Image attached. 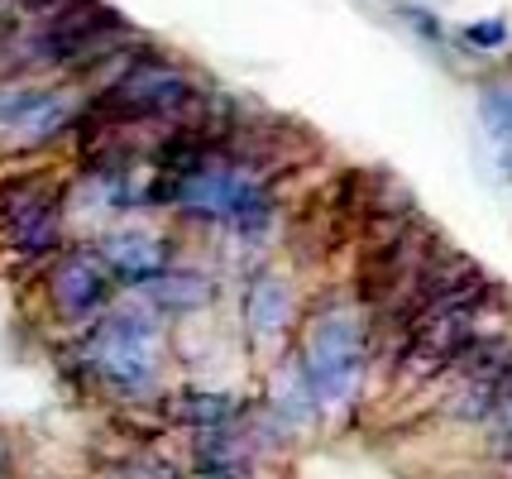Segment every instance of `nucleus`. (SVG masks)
Here are the masks:
<instances>
[{"label": "nucleus", "mask_w": 512, "mask_h": 479, "mask_svg": "<svg viewBox=\"0 0 512 479\" xmlns=\"http://www.w3.org/2000/svg\"><path fill=\"white\" fill-rule=\"evenodd\" d=\"M489 278L469 269L455 288L436 297L422 317L407 326V345H402V374L407 379H436L455 365V355L469 341H479V312L489 307Z\"/></svg>", "instance_id": "f257e3e1"}, {"label": "nucleus", "mask_w": 512, "mask_h": 479, "mask_svg": "<svg viewBox=\"0 0 512 479\" xmlns=\"http://www.w3.org/2000/svg\"><path fill=\"white\" fill-rule=\"evenodd\" d=\"M173 202L197 216V221H221L235 230H264L273 216V197L268 187L235 163H192L178 178V197Z\"/></svg>", "instance_id": "f03ea898"}, {"label": "nucleus", "mask_w": 512, "mask_h": 479, "mask_svg": "<svg viewBox=\"0 0 512 479\" xmlns=\"http://www.w3.org/2000/svg\"><path fill=\"white\" fill-rule=\"evenodd\" d=\"M369 360V336L350 312H331L312 326L302 345V379L312 384V398L321 408H340L355 398Z\"/></svg>", "instance_id": "7ed1b4c3"}, {"label": "nucleus", "mask_w": 512, "mask_h": 479, "mask_svg": "<svg viewBox=\"0 0 512 479\" xmlns=\"http://www.w3.org/2000/svg\"><path fill=\"white\" fill-rule=\"evenodd\" d=\"M87 365L115 388H144L158 374V321L144 307L111 312L87 336Z\"/></svg>", "instance_id": "20e7f679"}, {"label": "nucleus", "mask_w": 512, "mask_h": 479, "mask_svg": "<svg viewBox=\"0 0 512 479\" xmlns=\"http://www.w3.org/2000/svg\"><path fill=\"white\" fill-rule=\"evenodd\" d=\"M0 240L20 259H48L63 245V211L48 183H10L0 192Z\"/></svg>", "instance_id": "39448f33"}, {"label": "nucleus", "mask_w": 512, "mask_h": 479, "mask_svg": "<svg viewBox=\"0 0 512 479\" xmlns=\"http://www.w3.org/2000/svg\"><path fill=\"white\" fill-rule=\"evenodd\" d=\"M115 269L106 264V254L101 250H67L58 264H53V274H48V297H53V307L63 312L67 321H91L101 317L106 307H111L115 297Z\"/></svg>", "instance_id": "423d86ee"}, {"label": "nucleus", "mask_w": 512, "mask_h": 479, "mask_svg": "<svg viewBox=\"0 0 512 479\" xmlns=\"http://www.w3.org/2000/svg\"><path fill=\"white\" fill-rule=\"evenodd\" d=\"M101 254L115 269V278H130V283H144L149 274L168 269V240L154 235L144 226H120L101 240Z\"/></svg>", "instance_id": "0eeeda50"}, {"label": "nucleus", "mask_w": 512, "mask_h": 479, "mask_svg": "<svg viewBox=\"0 0 512 479\" xmlns=\"http://www.w3.org/2000/svg\"><path fill=\"white\" fill-rule=\"evenodd\" d=\"M67 125H77V96L67 92H39L29 106H24L5 130L15 135L20 149H34V144H48V139H58Z\"/></svg>", "instance_id": "6e6552de"}, {"label": "nucleus", "mask_w": 512, "mask_h": 479, "mask_svg": "<svg viewBox=\"0 0 512 479\" xmlns=\"http://www.w3.org/2000/svg\"><path fill=\"white\" fill-rule=\"evenodd\" d=\"M288 321H292V293L278 283V278H259L245 297L249 336H254L259 345H268V341H278V336L288 331Z\"/></svg>", "instance_id": "1a4fd4ad"}, {"label": "nucleus", "mask_w": 512, "mask_h": 479, "mask_svg": "<svg viewBox=\"0 0 512 479\" xmlns=\"http://www.w3.org/2000/svg\"><path fill=\"white\" fill-rule=\"evenodd\" d=\"M139 293L149 307L158 312H192V307H206L211 302V283L201 274H182V269H158L139 283Z\"/></svg>", "instance_id": "9d476101"}, {"label": "nucleus", "mask_w": 512, "mask_h": 479, "mask_svg": "<svg viewBox=\"0 0 512 479\" xmlns=\"http://www.w3.org/2000/svg\"><path fill=\"white\" fill-rule=\"evenodd\" d=\"M173 417L187 422V427H201V432H216V427L240 417V403L225 398V393H182L173 403Z\"/></svg>", "instance_id": "9b49d317"}, {"label": "nucleus", "mask_w": 512, "mask_h": 479, "mask_svg": "<svg viewBox=\"0 0 512 479\" xmlns=\"http://www.w3.org/2000/svg\"><path fill=\"white\" fill-rule=\"evenodd\" d=\"M484 125H489L503 144H512V92H489L484 96Z\"/></svg>", "instance_id": "f8f14e48"}, {"label": "nucleus", "mask_w": 512, "mask_h": 479, "mask_svg": "<svg viewBox=\"0 0 512 479\" xmlns=\"http://www.w3.org/2000/svg\"><path fill=\"white\" fill-rule=\"evenodd\" d=\"M465 44H474V48H503V44H508V24H503V20L469 24V29H465Z\"/></svg>", "instance_id": "ddd939ff"}, {"label": "nucleus", "mask_w": 512, "mask_h": 479, "mask_svg": "<svg viewBox=\"0 0 512 479\" xmlns=\"http://www.w3.org/2000/svg\"><path fill=\"white\" fill-rule=\"evenodd\" d=\"M407 20L417 24V29H422V34H426V39H436V34H441V24L431 20V15H426V10H407Z\"/></svg>", "instance_id": "4468645a"}, {"label": "nucleus", "mask_w": 512, "mask_h": 479, "mask_svg": "<svg viewBox=\"0 0 512 479\" xmlns=\"http://www.w3.org/2000/svg\"><path fill=\"white\" fill-rule=\"evenodd\" d=\"M10 465H15V460H10V446L0 441V475H10Z\"/></svg>", "instance_id": "2eb2a0df"}]
</instances>
